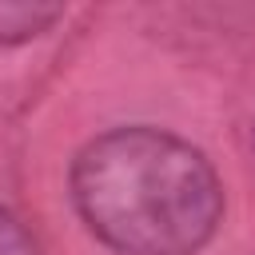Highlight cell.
<instances>
[{
	"instance_id": "6da1fadb",
	"label": "cell",
	"mask_w": 255,
	"mask_h": 255,
	"mask_svg": "<svg viewBox=\"0 0 255 255\" xmlns=\"http://www.w3.org/2000/svg\"><path fill=\"white\" fill-rule=\"evenodd\" d=\"M72 199L92 235L120 255H191L223 215L211 163L159 128L96 135L72 163Z\"/></svg>"
},
{
	"instance_id": "3957f363",
	"label": "cell",
	"mask_w": 255,
	"mask_h": 255,
	"mask_svg": "<svg viewBox=\"0 0 255 255\" xmlns=\"http://www.w3.org/2000/svg\"><path fill=\"white\" fill-rule=\"evenodd\" d=\"M0 255H40L36 239L28 235V227L8 207H0Z\"/></svg>"
},
{
	"instance_id": "7a4b0ae2",
	"label": "cell",
	"mask_w": 255,
	"mask_h": 255,
	"mask_svg": "<svg viewBox=\"0 0 255 255\" xmlns=\"http://www.w3.org/2000/svg\"><path fill=\"white\" fill-rule=\"evenodd\" d=\"M64 16L60 4H28V0H0V44H20L48 32Z\"/></svg>"
}]
</instances>
